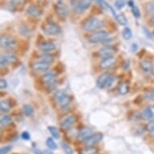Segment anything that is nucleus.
Instances as JSON below:
<instances>
[{"instance_id": "44", "label": "nucleus", "mask_w": 154, "mask_h": 154, "mask_svg": "<svg viewBox=\"0 0 154 154\" xmlns=\"http://www.w3.org/2000/svg\"><path fill=\"white\" fill-rule=\"evenodd\" d=\"M129 66H130V60H129V59H128V60H126V61L124 62L123 68H124L125 70H127V69L129 68Z\"/></svg>"}, {"instance_id": "39", "label": "nucleus", "mask_w": 154, "mask_h": 154, "mask_svg": "<svg viewBox=\"0 0 154 154\" xmlns=\"http://www.w3.org/2000/svg\"><path fill=\"white\" fill-rule=\"evenodd\" d=\"M23 0H11V5L15 8L20 5L21 3H23Z\"/></svg>"}, {"instance_id": "42", "label": "nucleus", "mask_w": 154, "mask_h": 154, "mask_svg": "<svg viewBox=\"0 0 154 154\" xmlns=\"http://www.w3.org/2000/svg\"><path fill=\"white\" fill-rule=\"evenodd\" d=\"M21 137H22V139L24 140H29L31 138L30 134L28 133V131H23V133L21 134Z\"/></svg>"}, {"instance_id": "48", "label": "nucleus", "mask_w": 154, "mask_h": 154, "mask_svg": "<svg viewBox=\"0 0 154 154\" xmlns=\"http://www.w3.org/2000/svg\"><path fill=\"white\" fill-rule=\"evenodd\" d=\"M152 75L154 76V67H153V69H152Z\"/></svg>"}, {"instance_id": "35", "label": "nucleus", "mask_w": 154, "mask_h": 154, "mask_svg": "<svg viewBox=\"0 0 154 154\" xmlns=\"http://www.w3.org/2000/svg\"><path fill=\"white\" fill-rule=\"evenodd\" d=\"M146 130L149 131L152 134V136H154V121H150L146 124Z\"/></svg>"}, {"instance_id": "4", "label": "nucleus", "mask_w": 154, "mask_h": 154, "mask_svg": "<svg viewBox=\"0 0 154 154\" xmlns=\"http://www.w3.org/2000/svg\"><path fill=\"white\" fill-rule=\"evenodd\" d=\"M0 45L3 48L13 49L18 45L17 41L15 38L8 35H3L0 39Z\"/></svg>"}, {"instance_id": "46", "label": "nucleus", "mask_w": 154, "mask_h": 154, "mask_svg": "<svg viewBox=\"0 0 154 154\" xmlns=\"http://www.w3.org/2000/svg\"><path fill=\"white\" fill-rule=\"evenodd\" d=\"M137 48H138V46H137V44H133L132 46H131V50L134 52V51H137Z\"/></svg>"}, {"instance_id": "6", "label": "nucleus", "mask_w": 154, "mask_h": 154, "mask_svg": "<svg viewBox=\"0 0 154 154\" xmlns=\"http://www.w3.org/2000/svg\"><path fill=\"white\" fill-rule=\"evenodd\" d=\"M93 0H79L78 1V3L76 4L75 11L77 13H83L85 11H86L91 6Z\"/></svg>"}, {"instance_id": "25", "label": "nucleus", "mask_w": 154, "mask_h": 154, "mask_svg": "<svg viewBox=\"0 0 154 154\" xmlns=\"http://www.w3.org/2000/svg\"><path fill=\"white\" fill-rule=\"evenodd\" d=\"M122 35L124 37V40H130L132 37V32L131 29L129 27H125L122 31Z\"/></svg>"}, {"instance_id": "20", "label": "nucleus", "mask_w": 154, "mask_h": 154, "mask_svg": "<svg viewBox=\"0 0 154 154\" xmlns=\"http://www.w3.org/2000/svg\"><path fill=\"white\" fill-rule=\"evenodd\" d=\"M98 152H99L98 148L92 145V146H88L82 149L80 151V154H97Z\"/></svg>"}, {"instance_id": "18", "label": "nucleus", "mask_w": 154, "mask_h": 154, "mask_svg": "<svg viewBox=\"0 0 154 154\" xmlns=\"http://www.w3.org/2000/svg\"><path fill=\"white\" fill-rule=\"evenodd\" d=\"M56 79H57V77L53 73H47L42 77V82L48 85L55 84Z\"/></svg>"}, {"instance_id": "9", "label": "nucleus", "mask_w": 154, "mask_h": 154, "mask_svg": "<svg viewBox=\"0 0 154 154\" xmlns=\"http://www.w3.org/2000/svg\"><path fill=\"white\" fill-rule=\"evenodd\" d=\"M76 120H77V118H76L75 116H69L66 118L62 120L61 124V128L63 130H69V128H71L73 125L75 124Z\"/></svg>"}, {"instance_id": "19", "label": "nucleus", "mask_w": 154, "mask_h": 154, "mask_svg": "<svg viewBox=\"0 0 154 154\" xmlns=\"http://www.w3.org/2000/svg\"><path fill=\"white\" fill-rule=\"evenodd\" d=\"M154 114L152 111V109L150 107H146L144 108V110L142 111L141 115H140V117H141L143 119H150L153 117Z\"/></svg>"}, {"instance_id": "29", "label": "nucleus", "mask_w": 154, "mask_h": 154, "mask_svg": "<svg viewBox=\"0 0 154 154\" xmlns=\"http://www.w3.org/2000/svg\"><path fill=\"white\" fill-rule=\"evenodd\" d=\"M19 31H20V34L23 35V36H26L30 33V29H29L27 24H22V25L20 26Z\"/></svg>"}, {"instance_id": "12", "label": "nucleus", "mask_w": 154, "mask_h": 154, "mask_svg": "<svg viewBox=\"0 0 154 154\" xmlns=\"http://www.w3.org/2000/svg\"><path fill=\"white\" fill-rule=\"evenodd\" d=\"M55 11L56 13L61 18L67 17L69 13L68 7H66V5H63V4H61V3H58L57 5L55 6Z\"/></svg>"}, {"instance_id": "14", "label": "nucleus", "mask_w": 154, "mask_h": 154, "mask_svg": "<svg viewBox=\"0 0 154 154\" xmlns=\"http://www.w3.org/2000/svg\"><path fill=\"white\" fill-rule=\"evenodd\" d=\"M38 48L42 52H51V51L55 50L56 45L51 41H45L38 45Z\"/></svg>"}, {"instance_id": "1", "label": "nucleus", "mask_w": 154, "mask_h": 154, "mask_svg": "<svg viewBox=\"0 0 154 154\" xmlns=\"http://www.w3.org/2000/svg\"><path fill=\"white\" fill-rule=\"evenodd\" d=\"M104 22L96 17H91L87 19L82 24V28L86 32H94L104 27Z\"/></svg>"}, {"instance_id": "17", "label": "nucleus", "mask_w": 154, "mask_h": 154, "mask_svg": "<svg viewBox=\"0 0 154 154\" xmlns=\"http://www.w3.org/2000/svg\"><path fill=\"white\" fill-rule=\"evenodd\" d=\"M140 66L141 69L144 72H150V71L152 70V69L154 67L152 61L151 60H149V59H144V60L140 61Z\"/></svg>"}, {"instance_id": "22", "label": "nucleus", "mask_w": 154, "mask_h": 154, "mask_svg": "<svg viewBox=\"0 0 154 154\" xmlns=\"http://www.w3.org/2000/svg\"><path fill=\"white\" fill-rule=\"evenodd\" d=\"M11 105L8 100H1L0 102V110L3 113L8 112L11 110Z\"/></svg>"}, {"instance_id": "33", "label": "nucleus", "mask_w": 154, "mask_h": 154, "mask_svg": "<svg viewBox=\"0 0 154 154\" xmlns=\"http://www.w3.org/2000/svg\"><path fill=\"white\" fill-rule=\"evenodd\" d=\"M61 146H62V149H64V151L66 154H73V150L68 144H66L65 142H62Z\"/></svg>"}, {"instance_id": "40", "label": "nucleus", "mask_w": 154, "mask_h": 154, "mask_svg": "<svg viewBox=\"0 0 154 154\" xmlns=\"http://www.w3.org/2000/svg\"><path fill=\"white\" fill-rule=\"evenodd\" d=\"M8 87V82L4 79H1L0 80V89H6Z\"/></svg>"}, {"instance_id": "47", "label": "nucleus", "mask_w": 154, "mask_h": 154, "mask_svg": "<svg viewBox=\"0 0 154 154\" xmlns=\"http://www.w3.org/2000/svg\"><path fill=\"white\" fill-rule=\"evenodd\" d=\"M150 22H151L152 24H153V25H154V15L151 18V20H150Z\"/></svg>"}, {"instance_id": "16", "label": "nucleus", "mask_w": 154, "mask_h": 154, "mask_svg": "<svg viewBox=\"0 0 154 154\" xmlns=\"http://www.w3.org/2000/svg\"><path fill=\"white\" fill-rule=\"evenodd\" d=\"M92 135V129L90 128H84L81 129L80 131H79L78 133V138L81 140H85L86 139H87L90 136Z\"/></svg>"}, {"instance_id": "10", "label": "nucleus", "mask_w": 154, "mask_h": 154, "mask_svg": "<svg viewBox=\"0 0 154 154\" xmlns=\"http://www.w3.org/2000/svg\"><path fill=\"white\" fill-rule=\"evenodd\" d=\"M116 48H113V47H111V46H106V47H103V48H100L98 52L99 55L102 57H111V56H114V54L116 53Z\"/></svg>"}, {"instance_id": "5", "label": "nucleus", "mask_w": 154, "mask_h": 154, "mask_svg": "<svg viewBox=\"0 0 154 154\" xmlns=\"http://www.w3.org/2000/svg\"><path fill=\"white\" fill-rule=\"evenodd\" d=\"M55 99L58 102L61 107H66L70 103V98L69 97L64 91H58L56 92Z\"/></svg>"}, {"instance_id": "23", "label": "nucleus", "mask_w": 154, "mask_h": 154, "mask_svg": "<svg viewBox=\"0 0 154 154\" xmlns=\"http://www.w3.org/2000/svg\"><path fill=\"white\" fill-rule=\"evenodd\" d=\"M23 113L27 117L32 116L33 114H34V109L29 104H24L23 106Z\"/></svg>"}, {"instance_id": "49", "label": "nucleus", "mask_w": 154, "mask_h": 154, "mask_svg": "<svg viewBox=\"0 0 154 154\" xmlns=\"http://www.w3.org/2000/svg\"><path fill=\"white\" fill-rule=\"evenodd\" d=\"M153 34H154V32H153Z\"/></svg>"}, {"instance_id": "27", "label": "nucleus", "mask_w": 154, "mask_h": 154, "mask_svg": "<svg viewBox=\"0 0 154 154\" xmlns=\"http://www.w3.org/2000/svg\"><path fill=\"white\" fill-rule=\"evenodd\" d=\"M40 60H41V61L51 65L54 61V57H53V56L50 55V54H44V55L41 56Z\"/></svg>"}, {"instance_id": "11", "label": "nucleus", "mask_w": 154, "mask_h": 154, "mask_svg": "<svg viewBox=\"0 0 154 154\" xmlns=\"http://www.w3.org/2000/svg\"><path fill=\"white\" fill-rule=\"evenodd\" d=\"M116 59L114 56L105 57V58H103L100 62V67L103 69H107L111 68V66H113L116 63Z\"/></svg>"}, {"instance_id": "3", "label": "nucleus", "mask_w": 154, "mask_h": 154, "mask_svg": "<svg viewBox=\"0 0 154 154\" xmlns=\"http://www.w3.org/2000/svg\"><path fill=\"white\" fill-rule=\"evenodd\" d=\"M42 30L47 35H58L62 32L61 28L54 22L48 23V24L42 27Z\"/></svg>"}, {"instance_id": "15", "label": "nucleus", "mask_w": 154, "mask_h": 154, "mask_svg": "<svg viewBox=\"0 0 154 154\" xmlns=\"http://www.w3.org/2000/svg\"><path fill=\"white\" fill-rule=\"evenodd\" d=\"M49 66L50 65L48 63H45V62H43V61H37V62H34V63L32 65V68L35 71H40V72H42V71H46L48 70L49 69Z\"/></svg>"}, {"instance_id": "34", "label": "nucleus", "mask_w": 154, "mask_h": 154, "mask_svg": "<svg viewBox=\"0 0 154 154\" xmlns=\"http://www.w3.org/2000/svg\"><path fill=\"white\" fill-rule=\"evenodd\" d=\"M131 12H132V15H133L134 17L136 18L137 20H139L140 16H141V14H140L139 8H137V6H135L134 8H131Z\"/></svg>"}, {"instance_id": "32", "label": "nucleus", "mask_w": 154, "mask_h": 154, "mask_svg": "<svg viewBox=\"0 0 154 154\" xmlns=\"http://www.w3.org/2000/svg\"><path fill=\"white\" fill-rule=\"evenodd\" d=\"M145 11L149 14L154 13V1H150V2L146 3V4H145Z\"/></svg>"}, {"instance_id": "26", "label": "nucleus", "mask_w": 154, "mask_h": 154, "mask_svg": "<svg viewBox=\"0 0 154 154\" xmlns=\"http://www.w3.org/2000/svg\"><path fill=\"white\" fill-rule=\"evenodd\" d=\"M3 56H4V57H5V59L8 62V64H13L17 61V57L13 53H7Z\"/></svg>"}, {"instance_id": "8", "label": "nucleus", "mask_w": 154, "mask_h": 154, "mask_svg": "<svg viewBox=\"0 0 154 154\" xmlns=\"http://www.w3.org/2000/svg\"><path fill=\"white\" fill-rule=\"evenodd\" d=\"M103 138V135L100 132H98V133L92 134L91 136H90L87 139L84 140V143L87 144L88 146H92L101 141Z\"/></svg>"}, {"instance_id": "41", "label": "nucleus", "mask_w": 154, "mask_h": 154, "mask_svg": "<svg viewBox=\"0 0 154 154\" xmlns=\"http://www.w3.org/2000/svg\"><path fill=\"white\" fill-rule=\"evenodd\" d=\"M143 30H144V34L146 35L147 37L149 38V39H152V34L151 32H150L146 27H144V28H143Z\"/></svg>"}, {"instance_id": "31", "label": "nucleus", "mask_w": 154, "mask_h": 154, "mask_svg": "<svg viewBox=\"0 0 154 154\" xmlns=\"http://www.w3.org/2000/svg\"><path fill=\"white\" fill-rule=\"evenodd\" d=\"M11 122H12V118L10 116H4L1 119V126L2 127H6L9 125L10 124H11Z\"/></svg>"}, {"instance_id": "24", "label": "nucleus", "mask_w": 154, "mask_h": 154, "mask_svg": "<svg viewBox=\"0 0 154 154\" xmlns=\"http://www.w3.org/2000/svg\"><path fill=\"white\" fill-rule=\"evenodd\" d=\"M116 20L118 23L120 24V25L126 26L128 24V19H127V17L125 16L124 13H120L119 15H117Z\"/></svg>"}, {"instance_id": "2", "label": "nucleus", "mask_w": 154, "mask_h": 154, "mask_svg": "<svg viewBox=\"0 0 154 154\" xmlns=\"http://www.w3.org/2000/svg\"><path fill=\"white\" fill-rule=\"evenodd\" d=\"M110 39V35L106 31H99L97 32L93 33L89 38V41L92 44L102 43L107 41Z\"/></svg>"}, {"instance_id": "37", "label": "nucleus", "mask_w": 154, "mask_h": 154, "mask_svg": "<svg viewBox=\"0 0 154 154\" xmlns=\"http://www.w3.org/2000/svg\"><path fill=\"white\" fill-rule=\"evenodd\" d=\"M12 149V146L11 145H7V146L2 147L0 149V154H8V152H10Z\"/></svg>"}, {"instance_id": "30", "label": "nucleus", "mask_w": 154, "mask_h": 154, "mask_svg": "<svg viewBox=\"0 0 154 154\" xmlns=\"http://www.w3.org/2000/svg\"><path fill=\"white\" fill-rule=\"evenodd\" d=\"M46 145L50 150H55V149H57V145L56 144V142L51 137H48L47 140H46Z\"/></svg>"}, {"instance_id": "13", "label": "nucleus", "mask_w": 154, "mask_h": 154, "mask_svg": "<svg viewBox=\"0 0 154 154\" xmlns=\"http://www.w3.org/2000/svg\"><path fill=\"white\" fill-rule=\"evenodd\" d=\"M26 13L28 14L29 16L33 18H38L40 17L42 14V11L38 8L37 6L32 5L29 6L27 10H26Z\"/></svg>"}, {"instance_id": "38", "label": "nucleus", "mask_w": 154, "mask_h": 154, "mask_svg": "<svg viewBox=\"0 0 154 154\" xmlns=\"http://www.w3.org/2000/svg\"><path fill=\"white\" fill-rule=\"evenodd\" d=\"M96 3L102 8V9H107V3L104 0H94Z\"/></svg>"}, {"instance_id": "7", "label": "nucleus", "mask_w": 154, "mask_h": 154, "mask_svg": "<svg viewBox=\"0 0 154 154\" xmlns=\"http://www.w3.org/2000/svg\"><path fill=\"white\" fill-rule=\"evenodd\" d=\"M111 74L108 72L102 73L97 79V86L100 89H103L106 87V85L108 83L109 80L111 79Z\"/></svg>"}, {"instance_id": "45", "label": "nucleus", "mask_w": 154, "mask_h": 154, "mask_svg": "<svg viewBox=\"0 0 154 154\" xmlns=\"http://www.w3.org/2000/svg\"><path fill=\"white\" fill-rule=\"evenodd\" d=\"M128 5L131 8H134V7L136 6V5H135V3H134L133 0H129L128 2Z\"/></svg>"}, {"instance_id": "36", "label": "nucleus", "mask_w": 154, "mask_h": 154, "mask_svg": "<svg viewBox=\"0 0 154 154\" xmlns=\"http://www.w3.org/2000/svg\"><path fill=\"white\" fill-rule=\"evenodd\" d=\"M125 4H126L125 0H116V3H115L116 8L118 10H121L122 8H124Z\"/></svg>"}, {"instance_id": "43", "label": "nucleus", "mask_w": 154, "mask_h": 154, "mask_svg": "<svg viewBox=\"0 0 154 154\" xmlns=\"http://www.w3.org/2000/svg\"><path fill=\"white\" fill-rule=\"evenodd\" d=\"M0 63H1V67H2V68L5 67V66L8 64V62L7 61V60H6L3 55L1 56V58H0Z\"/></svg>"}, {"instance_id": "28", "label": "nucleus", "mask_w": 154, "mask_h": 154, "mask_svg": "<svg viewBox=\"0 0 154 154\" xmlns=\"http://www.w3.org/2000/svg\"><path fill=\"white\" fill-rule=\"evenodd\" d=\"M48 131L50 132V134L53 136V137H54L55 139H59L60 138V132H59V130L56 127L54 126H48Z\"/></svg>"}, {"instance_id": "21", "label": "nucleus", "mask_w": 154, "mask_h": 154, "mask_svg": "<svg viewBox=\"0 0 154 154\" xmlns=\"http://www.w3.org/2000/svg\"><path fill=\"white\" fill-rule=\"evenodd\" d=\"M129 85L127 82H122V83L119 84V87H118V91H119V93L122 95H126L129 92Z\"/></svg>"}]
</instances>
